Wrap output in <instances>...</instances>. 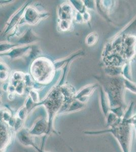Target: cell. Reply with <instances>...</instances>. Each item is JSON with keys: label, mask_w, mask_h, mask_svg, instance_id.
I'll list each match as a JSON object with an SVG mask.
<instances>
[{"label": "cell", "mask_w": 136, "mask_h": 152, "mask_svg": "<svg viewBox=\"0 0 136 152\" xmlns=\"http://www.w3.org/2000/svg\"><path fill=\"white\" fill-rule=\"evenodd\" d=\"M106 119V125L107 127L109 128L111 126H113L117 122L119 118L115 114L110 111L108 115H107Z\"/></svg>", "instance_id": "cell-6"}, {"label": "cell", "mask_w": 136, "mask_h": 152, "mask_svg": "<svg viewBox=\"0 0 136 152\" xmlns=\"http://www.w3.org/2000/svg\"><path fill=\"white\" fill-rule=\"evenodd\" d=\"M9 126L6 123H2L1 125V150H3L10 142L11 134Z\"/></svg>", "instance_id": "cell-4"}, {"label": "cell", "mask_w": 136, "mask_h": 152, "mask_svg": "<svg viewBox=\"0 0 136 152\" xmlns=\"http://www.w3.org/2000/svg\"><path fill=\"white\" fill-rule=\"evenodd\" d=\"M134 125L129 120L119 118L117 122L107 130L98 132H86L89 134L110 133L118 141L123 152H130L133 138Z\"/></svg>", "instance_id": "cell-1"}, {"label": "cell", "mask_w": 136, "mask_h": 152, "mask_svg": "<svg viewBox=\"0 0 136 152\" xmlns=\"http://www.w3.org/2000/svg\"><path fill=\"white\" fill-rule=\"evenodd\" d=\"M29 133L33 136H41L50 133L48 120L41 119L35 123L33 127L29 130Z\"/></svg>", "instance_id": "cell-2"}, {"label": "cell", "mask_w": 136, "mask_h": 152, "mask_svg": "<svg viewBox=\"0 0 136 152\" xmlns=\"http://www.w3.org/2000/svg\"><path fill=\"white\" fill-rule=\"evenodd\" d=\"M124 85L125 88L129 90L130 91L136 94V84L134 83L132 81H129V80L124 79Z\"/></svg>", "instance_id": "cell-7"}, {"label": "cell", "mask_w": 136, "mask_h": 152, "mask_svg": "<svg viewBox=\"0 0 136 152\" xmlns=\"http://www.w3.org/2000/svg\"><path fill=\"white\" fill-rule=\"evenodd\" d=\"M129 121L132 124L136 125V115L133 116L130 119H129Z\"/></svg>", "instance_id": "cell-10"}, {"label": "cell", "mask_w": 136, "mask_h": 152, "mask_svg": "<svg viewBox=\"0 0 136 152\" xmlns=\"http://www.w3.org/2000/svg\"><path fill=\"white\" fill-rule=\"evenodd\" d=\"M110 111L115 114L119 118H122L124 117V113H125V110H124V107L122 106L111 108Z\"/></svg>", "instance_id": "cell-8"}, {"label": "cell", "mask_w": 136, "mask_h": 152, "mask_svg": "<svg viewBox=\"0 0 136 152\" xmlns=\"http://www.w3.org/2000/svg\"><path fill=\"white\" fill-rule=\"evenodd\" d=\"M33 137L29 133L28 130L24 128L20 130L17 135L18 140L22 145L25 146H32L37 150L38 147L35 143Z\"/></svg>", "instance_id": "cell-3"}, {"label": "cell", "mask_w": 136, "mask_h": 152, "mask_svg": "<svg viewBox=\"0 0 136 152\" xmlns=\"http://www.w3.org/2000/svg\"><path fill=\"white\" fill-rule=\"evenodd\" d=\"M134 129L135 130V132H136V125H134Z\"/></svg>", "instance_id": "cell-11"}, {"label": "cell", "mask_w": 136, "mask_h": 152, "mask_svg": "<svg viewBox=\"0 0 136 152\" xmlns=\"http://www.w3.org/2000/svg\"><path fill=\"white\" fill-rule=\"evenodd\" d=\"M136 29V18L133 21L132 23H131V24L129 26L126 28V29H124L123 31L124 33H127L129 35H132V32H134L135 30Z\"/></svg>", "instance_id": "cell-9"}, {"label": "cell", "mask_w": 136, "mask_h": 152, "mask_svg": "<svg viewBox=\"0 0 136 152\" xmlns=\"http://www.w3.org/2000/svg\"><path fill=\"white\" fill-rule=\"evenodd\" d=\"M122 74L124 77V79L132 81V71H131L130 62H126L123 66L122 67Z\"/></svg>", "instance_id": "cell-5"}]
</instances>
